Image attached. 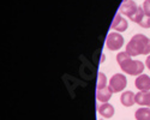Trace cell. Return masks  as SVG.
<instances>
[{"instance_id": "6da1fadb", "label": "cell", "mask_w": 150, "mask_h": 120, "mask_svg": "<svg viewBox=\"0 0 150 120\" xmlns=\"http://www.w3.org/2000/svg\"><path fill=\"white\" fill-rule=\"evenodd\" d=\"M126 52L131 56L150 54V39L143 34H136L129 41L126 46Z\"/></svg>"}, {"instance_id": "7a4b0ae2", "label": "cell", "mask_w": 150, "mask_h": 120, "mask_svg": "<svg viewBox=\"0 0 150 120\" xmlns=\"http://www.w3.org/2000/svg\"><path fill=\"white\" fill-rule=\"evenodd\" d=\"M117 61L125 73H129L131 76H139L144 70V64L139 60H133L126 52H120L117 55Z\"/></svg>"}, {"instance_id": "3957f363", "label": "cell", "mask_w": 150, "mask_h": 120, "mask_svg": "<svg viewBox=\"0 0 150 120\" xmlns=\"http://www.w3.org/2000/svg\"><path fill=\"white\" fill-rule=\"evenodd\" d=\"M138 6L137 4L133 1V0H124L120 5V8H119V12L125 16H127L132 22L137 15V12H138Z\"/></svg>"}, {"instance_id": "277c9868", "label": "cell", "mask_w": 150, "mask_h": 120, "mask_svg": "<svg viewBox=\"0 0 150 120\" xmlns=\"http://www.w3.org/2000/svg\"><path fill=\"white\" fill-rule=\"evenodd\" d=\"M127 84V80H126V77L121 73H115L110 77L109 79V88L112 89L113 92H120L125 89Z\"/></svg>"}, {"instance_id": "5b68a950", "label": "cell", "mask_w": 150, "mask_h": 120, "mask_svg": "<svg viewBox=\"0 0 150 120\" xmlns=\"http://www.w3.org/2000/svg\"><path fill=\"white\" fill-rule=\"evenodd\" d=\"M124 44V37L118 32H109L106 39V47L109 51H118Z\"/></svg>"}, {"instance_id": "8992f818", "label": "cell", "mask_w": 150, "mask_h": 120, "mask_svg": "<svg viewBox=\"0 0 150 120\" xmlns=\"http://www.w3.org/2000/svg\"><path fill=\"white\" fill-rule=\"evenodd\" d=\"M127 27H129L127 20L125 19L120 13H117L114 19H113V22H112L110 28L117 30V31H119V32H122V31H125L127 29Z\"/></svg>"}, {"instance_id": "52a82bcc", "label": "cell", "mask_w": 150, "mask_h": 120, "mask_svg": "<svg viewBox=\"0 0 150 120\" xmlns=\"http://www.w3.org/2000/svg\"><path fill=\"white\" fill-rule=\"evenodd\" d=\"M134 23H138L142 28H145V29H149L150 28V16L145 15V12L143 10V7H139L138 8V12L133 19Z\"/></svg>"}, {"instance_id": "ba28073f", "label": "cell", "mask_w": 150, "mask_h": 120, "mask_svg": "<svg viewBox=\"0 0 150 120\" xmlns=\"http://www.w3.org/2000/svg\"><path fill=\"white\" fill-rule=\"evenodd\" d=\"M134 85L136 88L141 90V91H148L150 90V77L146 75H139L134 80Z\"/></svg>"}, {"instance_id": "9c48e42d", "label": "cell", "mask_w": 150, "mask_h": 120, "mask_svg": "<svg viewBox=\"0 0 150 120\" xmlns=\"http://www.w3.org/2000/svg\"><path fill=\"white\" fill-rule=\"evenodd\" d=\"M112 89L109 87H106L103 89H97V92H96V99L100 101V102H103L106 103L107 101H109V99L112 97Z\"/></svg>"}, {"instance_id": "30bf717a", "label": "cell", "mask_w": 150, "mask_h": 120, "mask_svg": "<svg viewBox=\"0 0 150 120\" xmlns=\"http://www.w3.org/2000/svg\"><path fill=\"white\" fill-rule=\"evenodd\" d=\"M134 97H136V95H134L132 91L127 90V91H125V92L121 94L120 101H121V103H122L125 107H131V106H133V104L136 103Z\"/></svg>"}, {"instance_id": "8fae6325", "label": "cell", "mask_w": 150, "mask_h": 120, "mask_svg": "<svg viewBox=\"0 0 150 120\" xmlns=\"http://www.w3.org/2000/svg\"><path fill=\"white\" fill-rule=\"evenodd\" d=\"M98 113L103 118H112L114 114V107L110 103H102L98 107Z\"/></svg>"}, {"instance_id": "7c38bea8", "label": "cell", "mask_w": 150, "mask_h": 120, "mask_svg": "<svg viewBox=\"0 0 150 120\" xmlns=\"http://www.w3.org/2000/svg\"><path fill=\"white\" fill-rule=\"evenodd\" d=\"M134 116L137 120H150V108L146 107L138 108L134 113Z\"/></svg>"}, {"instance_id": "4fadbf2b", "label": "cell", "mask_w": 150, "mask_h": 120, "mask_svg": "<svg viewBox=\"0 0 150 120\" xmlns=\"http://www.w3.org/2000/svg\"><path fill=\"white\" fill-rule=\"evenodd\" d=\"M134 100H136V103H138V104H141V106H146L148 91H141V92H137Z\"/></svg>"}, {"instance_id": "5bb4252c", "label": "cell", "mask_w": 150, "mask_h": 120, "mask_svg": "<svg viewBox=\"0 0 150 120\" xmlns=\"http://www.w3.org/2000/svg\"><path fill=\"white\" fill-rule=\"evenodd\" d=\"M106 83H107V78H106L105 73H102V72H98V77H97V89H103V88H106Z\"/></svg>"}, {"instance_id": "9a60e30c", "label": "cell", "mask_w": 150, "mask_h": 120, "mask_svg": "<svg viewBox=\"0 0 150 120\" xmlns=\"http://www.w3.org/2000/svg\"><path fill=\"white\" fill-rule=\"evenodd\" d=\"M143 10L145 12V15L150 16V0H145L143 3Z\"/></svg>"}, {"instance_id": "2e32d148", "label": "cell", "mask_w": 150, "mask_h": 120, "mask_svg": "<svg viewBox=\"0 0 150 120\" xmlns=\"http://www.w3.org/2000/svg\"><path fill=\"white\" fill-rule=\"evenodd\" d=\"M145 64H146V67L150 70V54L148 55V58H146V61H145Z\"/></svg>"}, {"instance_id": "e0dca14e", "label": "cell", "mask_w": 150, "mask_h": 120, "mask_svg": "<svg viewBox=\"0 0 150 120\" xmlns=\"http://www.w3.org/2000/svg\"><path fill=\"white\" fill-rule=\"evenodd\" d=\"M146 106L150 107V91H148V100H146Z\"/></svg>"}]
</instances>
